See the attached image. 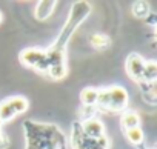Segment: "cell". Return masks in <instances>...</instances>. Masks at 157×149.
<instances>
[{"label":"cell","mask_w":157,"mask_h":149,"mask_svg":"<svg viewBox=\"0 0 157 149\" xmlns=\"http://www.w3.org/2000/svg\"><path fill=\"white\" fill-rule=\"evenodd\" d=\"M93 6L86 0H78V2L72 3L68 19L62 28V31L59 32L57 39L54 40V43L45 49L46 52V61L49 65V71L46 76L52 80H63L68 74V66H66V48L68 43L72 37V34L75 32V29L80 26L88 16L91 14Z\"/></svg>","instance_id":"cell-1"},{"label":"cell","mask_w":157,"mask_h":149,"mask_svg":"<svg viewBox=\"0 0 157 149\" xmlns=\"http://www.w3.org/2000/svg\"><path fill=\"white\" fill-rule=\"evenodd\" d=\"M26 149H57L59 144L66 143V137L59 126L52 123H39L33 120L23 121Z\"/></svg>","instance_id":"cell-2"},{"label":"cell","mask_w":157,"mask_h":149,"mask_svg":"<svg viewBox=\"0 0 157 149\" xmlns=\"http://www.w3.org/2000/svg\"><path fill=\"white\" fill-rule=\"evenodd\" d=\"M71 147L72 149H109V138H88L82 134L80 121L75 120L71 131Z\"/></svg>","instance_id":"cell-3"},{"label":"cell","mask_w":157,"mask_h":149,"mask_svg":"<svg viewBox=\"0 0 157 149\" xmlns=\"http://www.w3.org/2000/svg\"><path fill=\"white\" fill-rule=\"evenodd\" d=\"M29 102L23 95H11L0 102V125H3L17 115L28 111Z\"/></svg>","instance_id":"cell-4"},{"label":"cell","mask_w":157,"mask_h":149,"mask_svg":"<svg viewBox=\"0 0 157 149\" xmlns=\"http://www.w3.org/2000/svg\"><path fill=\"white\" fill-rule=\"evenodd\" d=\"M19 60L23 66L33 68L42 74H48L49 65L46 61V52L42 48H25L19 54Z\"/></svg>","instance_id":"cell-5"},{"label":"cell","mask_w":157,"mask_h":149,"mask_svg":"<svg viewBox=\"0 0 157 149\" xmlns=\"http://www.w3.org/2000/svg\"><path fill=\"white\" fill-rule=\"evenodd\" d=\"M108 89V103L105 108V112H123L128 109L129 103V94L128 91L120 85H111Z\"/></svg>","instance_id":"cell-6"},{"label":"cell","mask_w":157,"mask_h":149,"mask_svg":"<svg viewBox=\"0 0 157 149\" xmlns=\"http://www.w3.org/2000/svg\"><path fill=\"white\" fill-rule=\"evenodd\" d=\"M143 68H145V58L137 54V52H131L128 54L126 60H125V69L128 77L132 79L137 85L142 83L143 80Z\"/></svg>","instance_id":"cell-7"},{"label":"cell","mask_w":157,"mask_h":149,"mask_svg":"<svg viewBox=\"0 0 157 149\" xmlns=\"http://www.w3.org/2000/svg\"><path fill=\"white\" fill-rule=\"evenodd\" d=\"M78 121H80V129H82V134L85 137H88V138H103V137H106L105 125L96 115L83 118V120H78Z\"/></svg>","instance_id":"cell-8"},{"label":"cell","mask_w":157,"mask_h":149,"mask_svg":"<svg viewBox=\"0 0 157 149\" xmlns=\"http://www.w3.org/2000/svg\"><path fill=\"white\" fill-rule=\"evenodd\" d=\"M57 6L56 0H40L37 2L36 8H34V17L39 22H45L46 19H49V16L54 13V8Z\"/></svg>","instance_id":"cell-9"},{"label":"cell","mask_w":157,"mask_h":149,"mask_svg":"<svg viewBox=\"0 0 157 149\" xmlns=\"http://www.w3.org/2000/svg\"><path fill=\"white\" fill-rule=\"evenodd\" d=\"M97 94H99V89H96L93 86H86L80 91V103L83 105L85 109H93L96 112Z\"/></svg>","instance_id":"cell-10"},{"label":"cell","mask_w":157,"mask_h":149,"mask_svg":"<svg viewBox=\"0 0 157 149\" xmlns=\"http://www.w3.org/2000/svg\"><path fill=\"white\" fill-rule=\"evenodd\" d=\"M88 40H90V45L97 51H106V49H109V46L113 43L111 37L106 32H93L88 37Z\"/></svg>","instance_id":"cell-11"},{"label":"cell","mask_w":157,"mask_h":149,"mask_svg":"<svg viewBox=\"0 0 157 149\" xmlns=\"http://www.w3.org/2000/svg\"><path fill=\"white\" fill-rule=\"evenodd\" d=\"M140 115L136 112V111H131V109H126L120 114V126L123 131L126 129H131V128H139L140 126Z\"/></svg>","instance_id":"cell-12"},{"label":"cell","mask_w":157,"mask_h":149,"mask_svg":"<svg viewBox=\"0 0 157 149\" xmlns=\"http://www.w3.org/2000/svg\"><path fill=\"white\" fill-rule=\"evenodd\" d=\"M123 135H125V138L128 140V143L132 144V146H136V147L140 146V144H143L145 134H143V131H142V126L126 129V131H123Z\"/></svg>","instance_id":"cell-13"},{"label":"cell","mask_w":157,"mask_h":149,"mask_svg":"<svg viewBox=\"0 0 157 149\" xmlns=\"http://www.w3.org/2000/svg\"><path fill=\"white\" fill-rule=\"evenodd\" d=\"M155 80H157V63H155V60H145L142 83H155Z\"/></svg>","instance_id":"cell-14"},{"label":"cell","mask_w":157,"mask_h":149,"mask_svg":"<svg viewBox=\"0 0 157 149\" xmlns=\"http://www.w3.org/2000/svg\"><path fill=\"white\" fill-rule=\"evenodd\" d=\"M139 86H140V92H142L143 100H145L148 105L154 106V105H155V97H157V94H155V92H157L155 83H140Z\"/></svg>","instance_id":"cell-15"},{"label":"cell","mask_w":157,"mask_h":149,"mask_svg":"<svg viewBox=\"0 0 157 149\" xmlns=\"http://www.w3.org/2000/svg\"><path fill=\"white\" fill-rule=\"evenodd\" d=\"M131 13H132V16H134L136 19H139V20H145V19L151 14L149 3L142 2V0H137V2H134V3H132Z\"/></svg>","instance_id":"cell-16"},{"label":"cell","mask_w":157,"mask_h":149,"mask_svg":"<svg viewBox=\"0 0 157 149\" xmlns=\"http://www.w3.org/2000/svg\"><path fill=\"white\" fill-rule=\"evenodd\" d=\"M8 146H10V138L2 131V125H0V149H6Z\"/></svg>","instance_id":"cell-17"},{"label":"cell","mask_w":157,"mask_h":149,"mask_svg":"<svg viewBox=\"0 0 157 149\" xmlns=\"http://www.w3.org/2000/svg\"><path fill=\"white\" fill-rule=\"evenodd\" d=\"M155 19H157V16H155V14L151 11V14H149V16L145 19V23H148V25H151V26L154 28V26H155Z\"/></svg>","instance_id":"cell-18"},{"label":"cell","mask_w":157,"mask_h":149,"mask_svg":"<svg viewBox=\"0 0 157 149\" xmlns=\"http://www.w3.org/2000/svg\"><path fill=\"white\" fill-rule=\"evenodd\" d=\"M57 149H68V143H62V144H59Z\"/></svg>","instance_id":"cell-19"},{"label":"cell","mask_w":157,"mask_h":149,"mask_svg":"<svg viewBox=\"0 0 157 149\" xmlns=\"http://www.w3.org/2000/svg\"><path fill=\"white\" fill-rule=\"evenodd\" d=\"M137 149H151V147H148L146 144H140V146H137Z\"/></svg>","instance_id":"cell-20"},{"label":"cell","mask_w":157,"mask_h":149,"mask_svg":"<svg viewBox=\"0 0 157 149\" xmlns=\"http://www.w3.org/2000/svg\"><path fill=\"white\" fill-rule=\"evenodd\" d=\"M2 20H3V14L0 13V23H2Z\"/></svg>","instance_id":"cell-21"}]
</instances>
